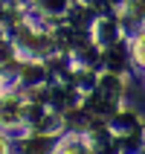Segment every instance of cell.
<instances>
[{"label":"cell","instance_id":"1","mask_svg":"<svg viewBox=\"0 0 145 154\" xmlns=\"http://www.w3.org/2000/svg\"><path fill=\"white\" fill-rule=\"evenodd\" d=\"M137 58L145 64V38H139V41H137Z\"/></svg>","mask_w":145,"mask_h":154},{"label":"cell","instance_id":"2","mask_svg":"<svg viewBox=\"0 0 145 154\" xmlns=\"http://www.w3.org/2000/svg\"><path fill=\"white\" fill-rule=\"evenodd\" d=\"M0 154H6V146H3V140H0Z\"/></svg>","mask_w":145,"mask_h":154}]
</instances>
